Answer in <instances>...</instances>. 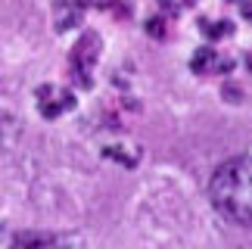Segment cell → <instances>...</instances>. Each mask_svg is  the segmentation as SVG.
I'll list each match as a JSON object with an SVG mask.
<instances>
[{"label":"cell","instance_id":"6","mask_svg":"<svg viewBox=\"0 0 252 249\" xmlns=\"http://www.w3.org/2000/svg\"><path fill=\"white\" fill-rule=\"evenodd\" d=\"M16 137H19V119L0 112V150H6Z\"/></svg>","mask_w":252,"mask_h":249},{"label":"cell","instance_id":"2","mask_svg":"<svg viewBox=\"0 0 252 249\" xmlns=\"http://www.w3.org/2000/svg\"><path fill=\"white\" fill-rule=\"evenodd\" d=\"M100 50H103V41L96 31H84L78 37V44L72 47L69 53V75L78 88H91L94 84V69L100 62Z\"/></svg>","mask_w":252,"mask_h":249},{"label":"cell","instance_id":"3","mask_svg":"<svg viewBox=\"0 0 252 249\" xmlns=\"http://www.w3.org/2000/svg\"><path fill=\"white\" fill-rule=\"evenodd\" d=\"M75 109V93L60 88V84H44L37 88V112L44 119H60Z\"/></svg>","mask_w":252,"mask_h":249},{"label":"cell","instance_id":"10","mask_svg":"<svg viewBox=\"0 0 252 249\" xmlns=\"http://www.w3.org/2000/svg\"><path fill=\"white\" fill-rule=\"evenodd\" d=\"M240 13H243V19H246V22H252V0H246V3L240 6Z\"/></svg>","mask_w":252,"mask_h":249},{"label":"cell","instance_id":"12","mask_svg":"<svg viewBox=\"0 0 252 249\" xmlns=\"http://www.w3.org/2000/svg\"><path fill=\"white\" fill-rule=\"evenodd\" d=\"M184 3H193V0H184Z\"/></svg>","mask_w":252,"mask_h":249},{"label":"cell","instance_id":"8","mask_svg":"<svg viewBox=\"0 0 252 249\" xmlns=\"http://www.w3.org/2000/svg\"><path fill=\"white\" fill-rule=\"evenodd\" d=\"M199 28H202V34H206V37H215V41H218V37H227L230 31H234L230 22H206V19L199 22Z\"/></svg>","mask_w":252,"mask_h":249},{"label":"cell","instance_id":"5","mask_svg":"<svg viewBox=\"0 0 252 249\" xmlns=\"http://www.w3.org/2000/svg\"><path fill=\"white\" fill-rule=\"evenodd\" d=\"M190 69L196 72V75H212V72H227L230 69V62H221L218 60V50H212V47H199L196 53H193V60H190Z\"/></svg>","mask_w":252,"mask_h":249},{"label":"cell","instance_id":"7","mask_svg":"<svg viewBox=\"0 0 252 249\" xmlns=\"http://www.w3.org/2000/svg\"><path fill=\"white\" fill-rule=\"evenodd\" d=\"M13 243H16V246H47V243H56V237L37 234V231H25V234H16Z\"/></svg>","mask_w":252,"mask_h":249},{"label":"cell","instance_id":"4","mask_svg":"<svg viewBox=\"0 0 252 249\" xmlns=\"http://www.w3.org/2000/svg\"><path fill=\"white\" fill-rule=\"evenodd\" d=\"M81 19H84V3H81V0H53L56 31H65V28L81 25Z\"/></svg>","mask_w":252,"mask_h":249},{"label":"cell","instance_id":"9","mask_svg":"<svg viewBox=\"0 0 252 249\" xmlns=\"http://www.w3.org/2000/svg\"><path fill=\"white\" fill-rule=\"evenodd\" d=\"M147 31L153 37H165V22H162V19H150V22H147Z\"/></svg>","mask_w":252,"mask_h":249},{"label":"cell","instance_id":"11","mask_svg":"<svg viewBox=\"0 0 252 249\" xmlns=\"http://www.w3.org/2000/svg\"><path fill=\"white\" fill-rule=\"evenodd\" d=\"M246 65H249V72H252V47H249V53H246Z\"/></svg>","mask_w":252,"mask_h":249},{"label":"cell","instance_id":"1","mask_svg":"<svg viewBox=\"0 0 252 249\" xmlns=\"http://www.w3.org/2000/svg\"><path fill=\"white\" fill-rule=\"evenodd\" d=\"M209 196H212V206L227 221L252 227V153L227 159L224 165L215 168Z\"/></svg>","mask_w":252,"mask_h":249}]
</instances>
